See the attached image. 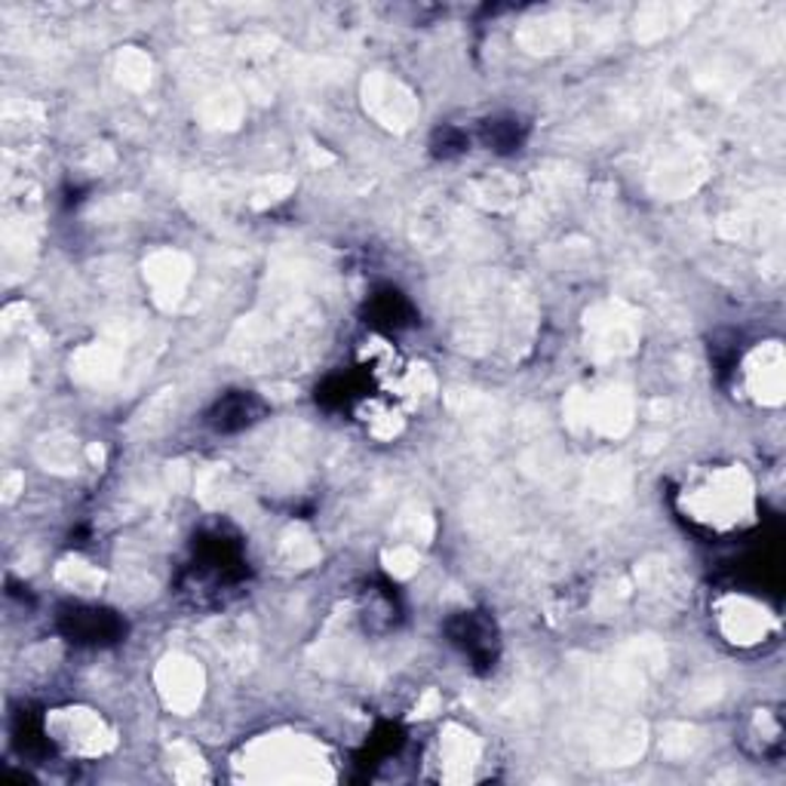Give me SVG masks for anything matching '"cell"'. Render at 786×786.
I'll list each match as a JSON object with an SVG mask.
<instances>
[{
	"mask_svg": "<svg viewBox=\"0 0 786 786\" xmlns=\"http://www.w3.org/2000/svg\"><path fill=\"white\" fill-rule=\"evenodd\" d=\"M59 630L77 645H111L126 636V624L108 608L68 605L61 608Z\"/></svg>",
	"mask_w": 786,
	"mask_h": 786,
	"instance_id": "obj_1",
	"label": "cell"
},
{
	"mask_svg": "<svg viewBox=\"0 0 786 786\" xmlns=\"http://www.w3.org/2000/svg\"><path fill=\"white\" fill-rule=\"evenodd\" d=\"M449 636L473 666L489 670L498 661V627L483 611H461L458 618L449 620Z\"/></svg>",
	"mask_w": 786,
	"mask_h": 786,
	"instance_id": "obj_2",
	"label": "cell"
},
{
	"mask_svg": "<svg viewBox=\"0 0 786 786\" xmlns=\"http://www.w3.org/2000/svg\"><path fill=\"white\" fill-rule=\"evenodd\" d=\"M265 412H268V406L258 400L256 393L234 391L212 406L210 427L218 434H237L243 427H252L256 422H261Z\"/></svg>",
	"mask_w": 786,
	"mask_h": 786,
	"instance_id": "obj_3",
	"label": "cell"
},
{
	"mask_svg": "<svg viewBox=\"0 0 786 786\" xmlns=\"http://www.w3.org/2000/svg\"><path fill=\"white\" fill-rule=\"evenodd\" d=\"M369 317L375 326L381 329H400V326H406L408 317H412V307L408 302L400 295V292H379L372 304H369Z\"/></svg>",
	"mask_w": 786,
	"mask_h": 786,
	"instance_id": "obj_4",
	"label": "cell"
},
{
	"mask_svg": "<svg viewBox=\"0 0 786 786\" xmlns=\"http://www.w3.org/2000/svg\"><path fill=\"white\" fill-rule=\"evenodd\" d=\"M485 145L492 151H516L523 142H526V123H519L516 117H507V121H489L483 130Z\"/></svg>",
	"mask_w": 786,
	"mask_h": 786,
	"instance_id": "obj_5",
	"label": "cell"
},
{
	"mask_svg": "<svg viewBox=\"0 0 786 786\" xmlns=\"http://www.w3.org/2000/svg\"><path fill=\"white\" fill-rule=\"evenodd\" d=\"M461 148H468V138L461 136L458 130H442V133H437V138H434V154H437V157H452V154H458Z\"/></svg>",
	"mask_w": 786,
	"mask_h": 786,
	"instance_id": "obj_6",
	"label": "cell"
}]
</instances>
